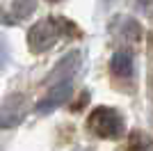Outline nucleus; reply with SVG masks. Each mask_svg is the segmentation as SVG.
<instances>
[{
  "label": "nucleus",
  "mask_w": 153,
  "mask_h": 151,
  "mask_svg": "<svg viewBox=\"0 0 153 151\" xmlns=\"http://www.w3.org/2000/svg\"><path fill=\"white\" fill-rule=\"evenodd\" d=\"M59 32H62V23L57 19H48L37 23L27 34V44L34 53H41V50H48L55 41H57Z\"/></svg>",
  "instance_id": "f03ea898"
},
{
  "label": "nucleus",
  "mask_w": 153,
  "mask_h": 151,
  "mask_svg": "<svg viewBox=\"0 0 153 151\" xmlns=\"http://www.w3.org/2000/svg\"><path fill=\"white\" fill-rule=\"evenodd\" d=\"M32 9H34V0H16V2H14V14H16V19L27 16Z\"/></svg>",
  "instance_id": "6e6552de"
},
{
  "label": "nucleus",
  "mask_w": 153,
  "mask_h": 151,
  "mask_svg": "<svg viewBox=\"0 0 153 151\" xmlns=\"http://www.w3.org/2000/svg\"><path fill=\"white\" fill-rule=\"evenodd\" d=\"M25 117V110H23V101L19 103V108H12V103L7 101L2 110H0V126L2 128H14L16 124H21Z\"/></svg>",
  "instance_id": "20e7f679"
},
{
  "label": "nucleus",
  "mask_w": 153,
  "mask_h": 151,
  "mask_svg": "<svg viewBox=\"0 0 153 151\" xmlns=\"http://www.w3.org/2000/svg\"><path fill=\"white\" fill-rule=\"evenodd\" d=\"M110 69L114 76H130L133 73V55L130 53H114L112 55V62H110Z\"/></svg>",
  "instance_id": "423d86ee"
},
{
  "label": "nucleus",
  "mask_w": 153,
  "mask_h": 151,
  "mask_svg": "<svg viewBox=\"0 0 153 151\" xmlns=\"http://www.w3.org/2000/svg\"><path fill=\"white\" fill-rule=\"evenodd\" d=\"M87 128L103 140H119L126 133V121L119 110L101 105L91 110L89 119H87Z\"/></svg>",
  "instance_id": "f257e3e1"
},
{
  "label": "nucleus",
  "mask_w": 153,
  "mask_h": 151,
  "mask_svg": "<svg viewBox=\"0 0 153 151\" xmlns=\"http://www.w3.org/2000/svg\"><path fill=\"white\" fill-rule=\"evenodd\" d=\"M78 64H80V53H69V55L64 57V60H59L57 67L51 71V76H48V82H55V80H59L62 76L71 73V71H76V69H78Z\"/></svg>",
  "instance_id": "39448f33"
},
{
  "label": "nucleus",
  "mask_w": 153,
  "mask_h": 151,
  "mask_svg": "<svg viewBox=\"0 0 153 151\" xmlns=\"http://www.w3.org/2000/svg\"><path fill=\"white\" fill-rule=\"evenodd\" d=\"M128 151H153L151 144H149V140L142 135V133H135L133 140H130V147H128Z\"/></svg>",
  "instance_id": "0eeeda50"
},
{
  "label": "nucleus",
  "mask_w": 153,
  "mask_h": 151,
  "mask_svg": "<svg viewBox=\"0 0 153 151\" xmlns=\"http://www.w3.org/2000/svg\"><path fill=\"white\" fill-rule=\"evenodd\" d=\"M71 92H73V89H71V80L57 82V85L48 92V96H46V99H41V101L37 103V112H41V114L53 112L55 108L64 105V103L71 99Z\"/></svg>",
  "instance_id": "7ed1b4c3"
}]
</instances>
